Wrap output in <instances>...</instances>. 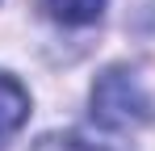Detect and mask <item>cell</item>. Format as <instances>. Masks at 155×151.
<instances>
[{"mask_svg":"<svg viewBox=\"0 0 155 151\" xmlns=\"http://www.w3.org/2000/svg\"><path fill=\"white\" fill-rule=\"evenodd\" d=\"M151 118V101L143 92L138 76L126 67H109L92 84V122L105 130H130Z\"/></svg>","mask_w":155,"mask_h":151,"instance_id":"1","label":"cell"},{"mask_svg":"<svg viewBox=\"0 0 155 151\" xmlns=\"http://www.w3.org/2000/svg\"><path fill=\"white\" fill-rule=\"evenodd\" d=\"M25 118H29V92L13 76L0 72V139H8L13 130H21Z\"/></svg>","mask_w":155,"mask_h":151,"instance_id":"2","label":"cell"},{"mask_svg":"<svg viewBox=\"0 0 155 151\" xmlns=\"http://www.w3.org/2000/svg\"><path fill=\"white\" fill-rule=\"evenodd\" d=\"M42 4H46V13L54 21H63V25H92L105 13L109 0H42Z\"/></svg>","mask_w":155,"mask_h":151,"instance_id":"3","label":"cell"},{"mask_svg":"<svg viewBox=\"0 0 155 151\" xmlns=\"http://www.w3.org/2000/svg\"><path fill=\"white\" fill-rule=\"evenodd\" d=\"M34 151H109V147L84 139V134H46V139L34 143Z\"/></svg>","mask_w":155,"mask_h":151,"instance_id":"4","label":"cell"}]
</instances>
